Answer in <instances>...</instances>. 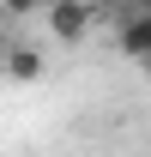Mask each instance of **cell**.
Returning a JSON list of instances; mask_svg holds the SVG:
<instances>
[{"mask_svg":"<svg viewBox=\"0 0 151 157\" xmlns=\"http://www.w3.org/2000/svg\"><path fill=\"white\" fill-rule=\"evenodd\" d=\"M42 18H48L55 42H85L97 24V0H55V6H42Z\"/></svg>","mask_w":151,"mask_h":157,"instance_id":"6da1fadb","label":"cell"},{"mask_svg":"<svg viewBox=\"0 0 151 157\" xmlns=\"http://www.w3.org/2000/svg\"><path fill=\"white\" fill-rule=\"evenodd\" d=\"M0 73L12 78V85H37V78H48V55L30 48V42H12V48L0 55Z\"/></svg>","mask_w":151,"mask_h":157,"instance_id":"7a4b0ae2","label":"cell"},{"mask_svg":"<svg viewBox=\"0 0 151 157\" xmlns=\"http://www.w3.org/2000/svg\"><path fill=\"white\" fill-rule=\"evenodd\" d=\"M115 48L127 60H151V12H121L115 18Z\"/></svg>","mask_w":151,"mask_h":157,"instance_id":"3957f363","label":"cell"},{"mask_svg":"<svg viewBox=\"0 0 151 157\" xmlns=\"http://www.w3.org/2000/svg\"><path fill=\"white\" fill-rule=\"evenodd\" d=\"M37 12H42V0H0V18H12V24H18V18H37Z\"/></svg>","mask_w":151,"mask_h":157,"instance_id":"277c9868","label":"cell"},{"mask_svg":"<svg viewBox=\"0 0 151 157\" xmlns=\"http://www.w3.org/2000/svg\"><path fill=\"white\" fill-rule=\"evenodd\" d=\"M12 42H18V36H12V18H0V55H6Z\"/></svg>","mask_w":151,"mask_h":157,"instance_id":"5b68a950","label":"cell"},{"mask_svg":"<svg viewBox=\"0 0 151 157\" xmlns=\"http://www.w3.org/2000/svg\"><path fill=\"white\" fill-rule=\"evenodd\" d=\"M121 12H151V0H121Z\"/></svg>","mask_w":151,"mask_h":157,"instance_id":"8992f818","label":"cell"},{"mask_svg":"<svg viewBox=\"0 0 151 157\" xmlns=\"http://www.w3.org/2000/svg\"><path fill=\"white\" fill-rule=\"evenodd\" d=\"M42 6H55V0H42Z\"/></svg>","mask_w":151,"mask_h":157,"instance_id":"52a82bcc","label":"cell"}]
</instances>
